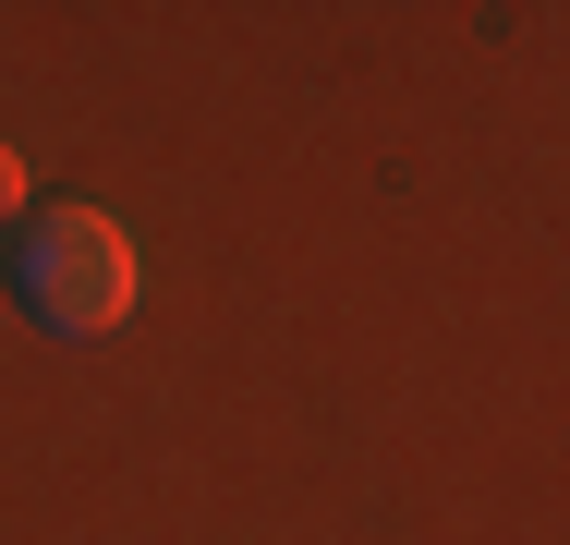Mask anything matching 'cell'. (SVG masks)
Instances as JSON below:
<instances>
[{
    "label": "cell",
    "mask_w": 570,
    "mask_h": 545,
    "mask_svg": "<svg viewBox=\"0 0 570 545\" xmlns=\"http://www.w3.org/2000/svg\"><path fill=\"white\" fill-rule=\"evenodd\" d=\"M12 291H24V316L49 327V339H110L134 327V291H146V255H134V230L110 207H37L24 218V242H12Z\"/></svg>",
    "instance_id": "1"
},
{
    "label": "cell",
    "mask_w": 570,
    "mask_h": 545,
    "mask_svg": "<svg viewBox=\"0 0 570 545\" xmlns=\"http://www.w3.org/2000/svg\"><path fill=\"white\" fill-rule=\"evenodd\" d=\"M0 218H24V146L0 133Z\"/></svg>",
    "instance_id": "2"
}]
</instances>
